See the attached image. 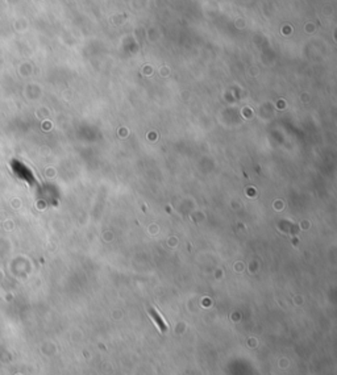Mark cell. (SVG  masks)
<instances>
[{
  "mask_svg": "<svg viewBox=\"0 0 337 375\" xmlns=\"http://www.w3.org/2000/svg\"><path fill=\"white\" fill-rule=\"evenodd\" d=\"M9 167H11V170L13 171V174L16 175L19 179L24 180L26 183H32L34 182V176L33 173L29 170V167L25 166L22 161H19V159H12L11 162H9Z\"/></svg>",
  "mask_w": 337,
  "mask_h": 375,
  "instance_id": "1",
  "label": "cell"
},
{
  "mask_svg": "<svg viewBox=\"0 0 337 375\" xmlns=\"http://www.w3.org/2000/svg\"><path fill=\"white\" fill-rule=\"evenodd\" d=\"M152 313H153L154 319H156V321H157L158 325H159V328H161V331H162V332H163V331L166 329V327H165V324H163V323H162V320H161V317H159V316H158L157 313H156V312H152Z\"/></svg>",
  "mask_w": 337,
  "mask_h": 375,
  "instance_id": "2",
  "label": "cell"
}]
</instances>
